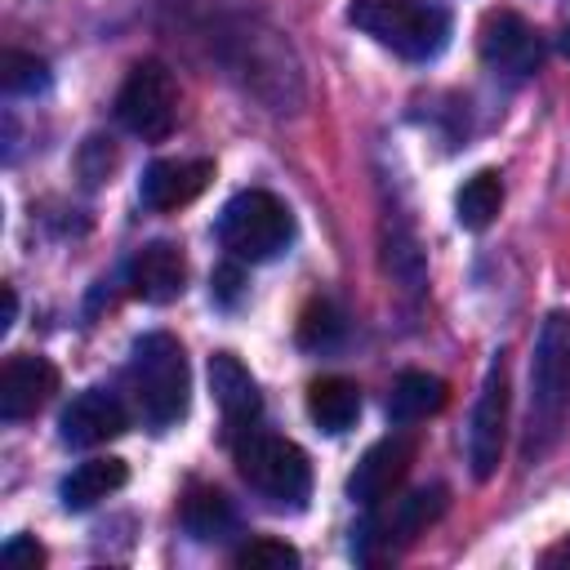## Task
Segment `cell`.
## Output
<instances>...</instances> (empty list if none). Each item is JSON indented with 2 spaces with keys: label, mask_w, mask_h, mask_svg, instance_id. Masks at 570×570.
<instances>
[{
  "label": "cell",
  "mask_w": 570,
  "mask_h": 570,
  "mask_svg": "<svg viewBox=\"0 0 570 570\" xmlns=\"http://www.w3.org/2000/svg\"><path fill=\"white\" fill-rule=\"evenodd\" d=\"M0 85L9 94H40L49 85V67L36 58V53H18V49H4L0 58Z\"/></svg>",
  "instance_id": "44dd1931"
},
{
  "label": "cell",
  "mask_w": 570,
  "mask_h": 570,
  "mask_svg": "<svg viewBox=\"0 0 570 570\" xmlns=\"http://www.w3.org/2000/svg\"><path fill=\"white\" fill-rule=\"evenodd\" d=\"M338 334H343V321H338L334 303H325V298L307 303V312H303V321H298V343L321 352V347H334Z\"/></svg>",
  "instance_id": "7402d4cb"
},
{
  "label": "cell",
  "mask_w": 570,
  "mask_h": 570,
  "mask_svg": "<svg viewBox=\"0 0 570 570\" xmlns=\"http://www.w3.org/2000/svg\"><path fill=\"white\" fill-rule=\"evenodd\" d=\"M566 423H570V312L552 307L539 325L534 356H530V405H525L521 459L525 463L548 459Z\"/></svg>",
  "instance_id": "6da1fadb"
},
{
  "label": "cell",
  "mask_w": 570,
  "mask_h": 570,
  "mask_svg": "<svg viewBox=\"0 0 570 570\" xmlns=\"http://www.w3.org/2000/svg\"><path fill=\"white\" fill-rule=\"evenodd\" d=\"M218 294H223V298L236 294V267H223V272H218Z\"/></svg>",
  "instance_id": "4316f807"
},
{
  "label": "cell",
  "mask_w": 570,
  "mask_h": 570,
  "mask_svg": "<svg viewBox=\"0 0 570 570\" xmlns=\"http://www.w3.org/2000/svg\"><path fill=\"white\" fill-rule=\"evenodd\" d=\"M240 570H294L298 566V548H289L285 539H249L236 552Z\"/></svg>",
  "instance_id": "603a6c76"
},
{
  "label": "cell",
  "mask_w": 570,
  "mask_h": 570,
  "mask_svg": "<svg viewBox=\"0 0 570 570\" xmlns=\"http://www.w3.org/2000/svg\"><path fill=\"white\" fill-rule=\"evenodd\" d=\"M0 557H4V566H40V561H45V548H40L36 539H22V534H18V539L4 543Z\"/></svg>",
  "instance_id": "cb8c5ba5"
},
{
  "label": "cell",
  "mask_w": 570,
  "mask_h": 570,
  "mask_svg": "<svg viewBox=\"0 0 570 570\" xmlns=\"http://www.w3.org/2000/svg\"><path fill=\"white\" fill-rule=\"evenodd\" d=\"M116 120L134 138L160 142L178 120V80H174V71L156 58L129 67V76L116 94Z\"/></svg>",
  "instance_id": "8992f818"
},
{
  "label": "cell",
  "mask_w": 570,
  "mask_h": 570,
  "mask_svg": "<svg viewBox=\"0 0 570 570\" xmlns=\"http://www.w3.org/2000/svg\"><path fill=\"white\" fill-rule=\"evenodd\" d=\"M503 432H508V361L503 352L490 361L476 410H472V432H468V463L476 481H490L503 459Z\"/></svg>",
  "instance_id": "ba28073f"
},
{
  "label": "cell",
  "mask_w": 570,
  "mask_h": 570,
  "mask_svg": "<svg viewBox=\"0 0 570 570\" xmlns=\"http://www.w3.org/2000/svg\"><path fill=\"white\" fill-rule=\"evenodd\" d=\"M543 566H570V539H561L557 548L543 552Z\"/></svg>",
  "instance_id": "484cf974"
},
{
  "label": "cell",
  "mask_w": 570,
  "mask_h": 570,
  "mask_svg": "<svg viewBox=\"0 0 570 570\" xmlns=\"http://www.w3.org/2000/svg\"><path fill=\"white\" fill-rule=\"evenodd\" d=\"M450 387L436 379V374H423V370H405L396 383H392V396H387V414L392 423H419L428 414H436L445 405Z\"/></svg>",
  "instance_id": "d6986e66"
},
{
  "label": "cell",
  "mask_w": 570,
  "mask_h": 570,
  "mask_svg": "<svg viewBox=\"0 0 570 570\" xmlns=\"http://www.w3.org/2000/svg\"><path fill=\"white\" fill-rule=\"evenodd\" d=\"M450 503V490L445 485H423V490H410L401 499H392V508L374 512L361 530H356V557L361 561H379V557H392L401 548H410Z\"/></svg>",
  "instance_id": "52a82bcc"
},
{
  "label": "cell",
  "mask_w": 570,
  "mask_h": 570,
  "mask_svg": "<svg viewBox=\"0 0 570 570\" xmlns=\"http://www.w3.org/2000/svg\"><path fill=\"white\" fill-rule=\"evenodd\" d=\"M347 22L356 31H365L370 40H379L383 49L410 58V62L436 58L450 40L445 9H436L428 0H352Z\"/></svg>",
  "instance_id": "3957f363"
},
{
  "label": "cell",
  "mask_w": 570,
  "mask_h": 570,
  "mask_svg": "<svg viewBox=\"0 0 570 570\" xmlns=\"http://www.w3.org/2000/svg\"><path fill=\"white\" fill-rule=\"evenodd\" d=\"M410 463H414V441L410 436H383L356 459V468L347 476V494L365 508H379L405 481Z\"/></svg>",
  "instance_id": "30bf717a"
},
{
  "label": "cell",
  "mask_w": 570,
  "mask_h": 570,
  "mask_svg": "<svg viewBox=\"0 0 570 570\" xmlns=\"http://www.w3.org/2000/svg\"><path fill=\"white\" fill-rule=\"evenodd\" d=\"M294 236V218L285 200H276L263 187L236 191L218 214V240L236 263H267L276 258Z\"/></svg>",
  "instance_id": "5b68a950"
},
{
  "label": "cell",
  "mask_w": 570,
  "mask_h": 570,
  "mask_svg": "<svg viewBox=\"0 0 570 570\" xmlns=\"http://www.w3.org/2000/svg\"><path fill=\"white\" fill-rule=\"evenodd\" d=\"M499 209H503V183H499L494 169L472 174V178L459 187V196H454V218H459V227H468V232H485V227L499 218Z\"/></svg>",
  "instance_id": "ffe728a7"
},
{
  "label": "cell",
  "mask_w": 570,
  "mask_h": 570,
  "mask_svg": "<svg viewBox=\"0 0 570 570\" xmlns=\"http://www.w3.org/2000/svg\"><path fill=\"white\" fill-rule=\"evenodd\" d=\"M129 392L151 428H169L187 414L191 396V370L183 356V343L165 330L142 334L129 352Z\"/></svg>",
  "instance_id": "7a4b0ae2"
},
{
  "label": "cell",
  "mask_w": 570,
  "mask_h": 570,
  "mask_svg": "<svg viewBox=\"0 0 570 570\" xmlns=\"http://www.w3.org/2000/svg\"><path fill=\"white\" fill-rule=\"evenodd\" d=\"M236 472L272 508H303V499L312 494L307 454L294 441L276 436V432H254L249 428L245 436H236Z\"/></svg>",
  "instance_id": "277c9868"
},
{
  "label": "cell",
  "mask_w": 570,
  "mask_h": 570,
  "mask_svg": "<svg viewBox=\"0 0 570 570\" xmlns=\"http://www.w3.org/2000/svg\"><path fill=\"white\" fill-rule=\"evenodd\" d=\"M58 392V370L45 356H9L0 370V419H31Z\"/></svg>",
  "instance_id": "4fadbf2b"
},
{
  "label": "cell",
  "mask_w": 570,
  "mask_h": 570,
  "mask_svg": "<svg viewBox=\"0 0 570 570\" xmlns=\"http://www.w3.org/2000/svg\"><path fill=\"white\" fill-rule=\"evenodd\" d=\"M561 53H566V58H570V22H566V27H561Z\"/></svg>",
  "instance_id": "83f0119b"
},
{
  "label": "cell",
  "mask_w": 570,
  "mask_h": 570,
  "mask_svg": "<svg viewBox=\"0 0 570 570\" xmlns=\"http://www.w3.org/2000/svg\"><path fill=\"white\" fill-rule=\"evenodd\" d=\"M209 178H214V160H151L138 196L147 209L169 214V209L191 205L209 187Z\"/></svg>",
  "instance_id": "7c38bea8"
},
{
  "label": "cell",
  "mask_w": 570,
  "mask_h": 570,
  "mask_svg": "<svg viewBox=\"0 0 570 570\" xmlns=\"http://www.w3.org/2000/svg\"><path fill=\"white\" fill-rule=\"evenodd\" d=\"M209 392H214V405L223 410V423L232 436H245L258 423L263 396H258L254 374L240 365V356H232V352L209 356Z\"/></svg>",
  "instance_id": "8fae6325"
},
{
  "label": "cell",
  "mask_w": 570,
  "mask_h": 570,
  "mask_svg": "<svg viewBox=\"0 0 570 570\" xmlns=\"http://www.w3.org/2000/svg\"><path fill=\"white\" fill-rule=\"evenodd\" d=\"M0 334H9V325H13V316H18V294H13V285H4L0 289Z\"/></svg>",
  "instance_id": "d4e9b609"
},
{
  "label": "cell",
  "mask_w": 570,
  "mask_h": 570,
  "mask_svg": "<svg viewBox=\"0 0 570 570\" xmlns=\"http://www.w3.org/2000/svg\"><path fill=\"white\" fill-rule=\"evenodd\" d=\"M183 530L196 543H223L236 534V508L223 490L214 485H191L183 499Z\"/></svg>",
  "instance_id": "ac0fdd59"
},
{
  "label": "cell",
  "mask_w": 570,
  "mask_h": 570,
  "mask_svg": "<svg viewBox=\"0 0 570 570\" xmlns=\"http://www.w3.org/2000/svg\"><path fill=\"white\" fill-rule=\"evenodd\" d=\"M307 414L321 432H347L361 414V387L343 374H325V379H312L307 387Z\"/></svg>",
  "instance_id": "e0dca14e"
},
{
  "label": "cell",
  "mask_w": 570,
  "mask_h": 570,
  "mask_svg": "<svg viewBox=\"0 0 570 570\" xmlns=\"http://www.w3.org/2000/svg\"><path fill=\"white\" fill-rule=\"evenodd\" d=\"M476 49H481V58L494 71H508V76H525L543 58V45H539L534 27L521 13H512V9H494V13L481 18Z\"/></svg>",
  "instance_id": "9c48e42d"
},
{
  "label": "cell",
  "mask_w": 570,
  "mask_h": 570,
  "mask_svg": "<svg viewBox=\"0 0 570 570\" xmlns=\"http://www.w3.org/2000/svg\"><path fill=\"white\" fill-rule=\"evenodd\" d=\"M129 414L125 405L102 392V387H89L80 396H71V405L62 410V441L76 445V450H89V445H102V441H116L125 432Z\"/></svg>",
  "instance_id": "5bb4252c"
},
{
  "label": "cell",
  "mask_w": 570,
  "mask_h": 570,
  "mask_svg": "<svg viewBox=\"0 0 570 570\" xmlns=\"http://www.w3.org/2000/svg\"><path fill=\"white\" fill-rule=\"evenodd\" d=\"M187 285V258L169 240H151L129 258V289L142 303H174Z\"/></svg>",
  "instance_id": "9a60e30c"
},
{
  "label": "cell",
  "mask_w": 570,
  "mask_h": 570,
  "mask_svg": "<svg viewBox=\"0 0 570 570\" xmlns=\"http://www.w3.org/2000/svg\"><path fill=\"white\" fill-rule=\"evenodd\" d=\"M125 481H129L125 459H111V454L85 459V463H76V468L62 476V508H67V512H85V508L102 503L107 494H116Z\"/></svg>",
  "instance_id": "2e32d148"
}]
</instances>
